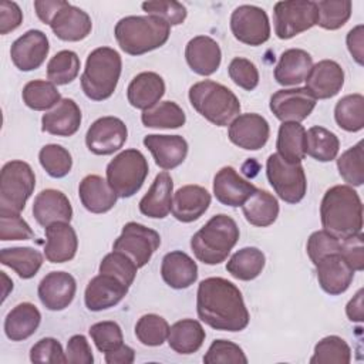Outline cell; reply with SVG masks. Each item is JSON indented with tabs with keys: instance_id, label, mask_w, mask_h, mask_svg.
Listing matches in <instances>:
<instances>
[{
	"instance_id": "1",
	"label": "cell",
	"mask_w": 364,
	"mask_h": 364,
	"mask_svg": "<svg viewBox=\"0 0 364 364\" xmlns=\"http://www.w3.org/2000/svg\"><path fill=\"white\" fill-rule=\"evenodd\" d=\"M196 311L202 323L220 331H242L250 321L240 290L223 277H208L199 283Z\"/></svg>"
},
{
	"instance_id": "2",
	"label": "cell",
	"mask_w": 364,
	"mask_h": 364,
	"mask_svg": "<svg viewBox=\"0 0 364 364\" xmlns=\"http://www.w3.org/2000/svg\"><path fill=\"white\" fill-rule=\"evenodd\" d=\"M321 226L343 240L363 229V202L350 185H334L326 191L320 203Z\"/></svg>"
},
{
	"instance_id": "3",
	"label": "cell",
	"mask_w": 364,
	"mask_h": 364,
	"mask_svg": "<svg viewBox=\"0 0 364 364\" xmlns=\"http://www.w3.org/2000/svg\"><path fill=\"white\" fill-rule=\"evenodd\" d=\"M114 36L124 53L142 55L168 41L171 26L156 16H127L115 24Z\"/></svg>"
},
{
	"instance_id": "4",
	"label": "cell",
	"mask_w": 364,
	"mask_h": 364,
	"mask_svg": "<svg viewBox=\"0 0 364 364\" xmlns=\"http://www.w3.org/2000/svg\"><path fill=\"white\" fill-rule=\"evenodd\" d=\"M239 235L240 232L235 219L219 213L212 216L191 237V249L199 262L219 264L228 259L239 240Z\"/></svg>"
},
{
	"instance_id": "5",
	"label": "cell",
	"mask_w": 364,
	"mask_h": 364,
	"mask_svg": "<svg viewBox=\"0 0 364 364\" xmlns=\"http://www.w3.org/2000/svg\"><path fill=\"white\" fill-rule=\"evenodd\" d=\"M122 60L117 50L98 47L92 50L85 61V68L80 77L81 88L87 98L104 101L109 98L121 77Z\"/></svg>"
},
{
	"instance_id": "6",
	"label": "cell",
	"mask_w": 364,
	"mask_h": 364,
	"mask_svg": "<svg viewBox=\"0 0 364 364\" xmlns=\"http://www.w3.org/2000/svg\"><path fill=\"white\" fill-rule=\"evenodd\" d=\"M188 97L193 109L218 127L229 125L240 114V102L235 92L212 80L195 82Z\"/></svg>"
},
{
	"instance_id": "7",
	"label": "cell",
	"mask_w": 364,
	"mask_h": 364,
	"mask_svg": "<svg viewBox=\"0 0 364 364\" xmlns=\"http://www.w3.org/2000/svg\"><path fill=\"white\" fill-rule=\"evenodd\" d=\"M149 172L145 155L134 148L121 151L107 165V182L118 198L134 196L144 185Z\"/></svg>"
},
{
	"instance_id": "8",
	"label": "cell",
	"mask_w": 364,
	"mask_h": 364,
	"mask_svg": "<svg viewBox=\"0 0 364 364\" xmlns=\"http://www.w3.org/2000/svg\"><path fill=\"white\" fill-rule=\"evenodd\" d=\"M36 188V175L24 161H9L0 172V213H20Z\"/></svg>"
},
{
	"instance_id": "9",
	"label": "cell",
	"mask_w": 364,
	"mask_h": 364,
	"mask_svg": "<svg viewBox=\"0 0 364 364\" xmlns=\"http://www.w3.org/2000/svg\"><path fill=\"white\" fill-rule=\"evenodd\" d=\"M318 10L311 0L277 1L273 7L274 34L280 40H289L294 36L317 26Z\"/></svg>"
},
{
	"instance_id": "10",
	"label": "cell",
	"mask_w": 364,
	"mask_h": 364,
	"mask_svg": "<svg viewBox=\"0 0 364 364\" xmlns=\"http://www.w3.org/2000/svg\"><path fill=\"white\" fill-rule=\"evenodd\" d=\"M266 175L282 200L291 205L303 200L307 192V179L301 164H289L277 154H272L266 161Z\"/></svg>"
},
{
	"instance_id": "11",
	"label": "cell",
	"mask_w": 364,
	"mask_h": 364,
	"mask_svg": "<svg viewBox=\"0 0 364 364\" xmlns=\"http://www.w3.org/2000/svg\"><path fill=\"white\" fill-rule=\"evenodd\" d=\"M161 246V236L156 230L136 222L124 225L121 235L115 239L112 250L129 256L136 267H144Z\"/></svg>"
},
{
	"instance_id": "12",
	"label": "cell",
	"mask_w": 364,
	"mask_h": 364,
	"mask_svg": "<svg viewBox=\"0 0 364 364\" xmlns=\"http://www.w3.org/2000/svg\"><path fill=\"white\" fill-rule=\"evenodd\" d=\"M230 30L236 40L247 46H262L270 38L267 13L252 4H242L232 11Z\"/></svg>"
},
{
	"instance_id": "13",
	"label": "cell",
	"mask_w": 364,
	"mask_h": 364,
	"mask_svg": "<svg viewBox=\"0 0 364 364\" xmlns=\"http://www.w3.org/2000/svg\"><path fill=\"white\" fill-rule=\"evenodd\" d=\"M128 138V129L122 119L117 117H101L95 119L87 134L85 144L94 155H112L119 151Z\"/></svg>"
},
{
	"instance_id": "14",
	"label": "cell",
	"mask_w": 364,
	"mask_h": 364,
	"mask_svg": "<svg viewBox=\"0 0 364 364\" xmlns=\"http://www.w3.org/2000/svg\"><path fill=\"white\" fill-rule=\"evenodd\" d=\"M316 98L306 87L279 90L270 97L269 108L282 122H301L316 107Z\"/></svg>"
},
{
	"instance_id": "15",
	"label": "cell",
	"mask_w": 364,
	"mask_h": 364,
	"mask_svg": "<svg viewBox=\"0 0 364 364\" xmlns=\"http://www.w3.org/2000/svg\"><path fill=\"white\" fill-rule=\"evenodd\" d=\"M270 127L264 117L256 112L239 114L228 129L229 141L247 151H257L263 148L269 139Z\"/></svg>"
},
{
	"instance_id": "16",
	"label": "cell",
	"mask_w": 364,
	"mask_h": 364,
	"mask_svg": "<svg viewBox=\"0 0 364 364\" xmlns=\"http://www.w3.org/2000/svg\"><path fill=\"white\" fill-rule=\"evenodd\" d=\"M50 44L41 30H28L16 38L10 47V57L20 71H33L43 65L48 55Z\"/></svg>"
},
{
	"instance_id": "17",
	"label": "cell",
	"mask_w": 364,
	"mask_h": 364,
	"mask_svg": "<svg viewBox=\"0 0 364 364\" xmlns=\"http://www.w3.org/2000/svg\"><path fill=\"white\" fill-rule=\"evenodd\" d=\"M128 289L129 287L115 276L100 273L94 276L85 287V307L90 311H102L111 309L127 296Z\"/></svg>"
},
{
	"instance_id": "18",
	"label": "cell",
	"mask_w": 364,
	"mask_h": 364,
	"mask_svg": "<svg viewBox=\"0 0 364 364\" xmlns=\"http://www.w3.org/2000/svg\"><path fill=\"white\" fill-rule=\"evenodd\" d=\"M77 291L75 279L67 272H50L38 283L37 294L43 306L51 311L67 309Z\"/></svg>"
},
{
	"instance_id": "19",
	"label": "cell",
	"mask_w": 364,
	"mask_h": 364,
	"mask_svg": "<svg viewBox=\"0 0 364 364\" xmlns=\"http://www.w3.org/2000/svg\"><path fill=\"white\" fill-rule=\"evenodd\" d=\"M257 188L243 179L233 166L220 168L213 178V195L222 205L237 208L242 206Z\"/></svg>"
},
{
	"instance_id": "20",
	"label": "cell",
	"mask_w": 364,
	"mask_h": 364,
	"mask_svg": "<svg viewBox=\"0 0 364 364\" xmlns=\"http://www.w3.org/2000/svg\"><path fill=\"white\" fill-rule=\"evenodd\" d=\"M344 85V70L334 60H321L313 64L306 88L316 100H327L337 95Z\"/></svg>"
},
{
	"instance_id": "21",
	"label": "cell",
	"mask_w": 364,
	"mask_h": 364,
	"mask_svg": "<svg viewBox=\"0 0 364 364\" xmlns=\"http://www.w3.org/2000/svg\"><path fill=\"white\" fill-rule=\"evenodd\" d=\"M314 266L320 287L330 296L344 293L354 279V270L347 264L340 253L327 255Z\"/></svg>"
},
{
	"instance_id": "22",
	"label": "cell",
	"mask_w": 364,
	"mask_h": 364,
	"mask_svg": "<svg viewBox=\"0 0 364 364\" xmlns=\"http://www.w3.org/2000/svg\"><path fill=\"white\" fill-rule=\"evenodd\" d=\"M57 38L63 41H81L92 30L91 17L68 1L54 14L48 24Z\"/></svg>"
},
{
	"instance_id": "23",
	"label": "cell",
	"mask_w": 364,
	"mask_h": 364,
	"mask_svg": "<svg viewBox=\"0 0 364 364\" xmlns=\"http://www.w3.org/2000/svg\"><path fill=\"white\" fill-rule=\"evenodd\" d=\"M144 145L152 154L155 164L164 171L179 166L188 155V142L181 135L149 134L144 138Z\"/></svg>"
},
{
	"instance_id": "24",
	"label": "cell",
	"mask_w": 364,
	"mask_h": 364,
	"mask_svg": "<svg viewBox=\"0 0 364 364\" xmlns=\"http://www.w3.org/2000/svg\"><path fill=\"white\" fill-rule=\"evenodd\" d=\"M210 193L200 185L181 186L172 198V215L182 223L198 220L209 208Z\"/></svg>"
},
{
	"instance_id": "25",
	"label": "cell",
	"mask_w": 364,
	"mask_h": 364,
	"mask_svg": "<svg viewBox=\"0 0 364 364\" xmlns=\"http://www.w3.org/2000/svg\"><path fill=\"white\" fill-rule=\"evenodd\" d=\"M44 256L50 263H65L74 259L78 249V239L70 222H55L44 228Z\"/></svg>"
},
{
	"instance_id": "26",
	"label": "cell",
	"mask_w": 364,
	"mask_h": 364,
	"mask_svg": "<svg viewBox=\"0 0 364 364\" xmlns=\"http://www.w3.org/2000/svg\"><path fill=\"white\" fill-rule=\"evenodd\" d=\"M185 58L193 73L208 77L218 71L222 61V51L212 37L196 36L188 41Z\"/></svg>"
},
{
	"instance_id": "27",
	"label": "cell",
	"mask_w": 364,
	"mask_h": 364,
	"mask_svg": "<svg viewBox=\"0 0 364 364\" xmlns=\"http://www.w3.org/2000/svg\"><path fill=\"white\" fill-rule=\"evenodd\" d=\"M33 216L43 228L55 222H70L73 219V208L61 191L44 189L34 198Z\"/></svg>"
},
{
	"instance_id": "28",
	"label": "cell",
	"mask_w": 364,
	"mask_h": 364,
	"mask_svg": "<svg viewBox=\"0 0 364 364\" xmlns=\"http://www.w3.org/2000/svg\"><path fill=\"white\" fill-rule=\"evenodd\" d=\"M81 109L73 98L61 101L41 117V129L57 136H71L81 125Z\"/></svg>"
},
{
	"instance_id": "29",
	"label": "cell",
	"mask_w": 364,
	"mask_h": 364,
	"mask_svg": "<svg viewBox=\"0 0 364 364\" xmlns=\"http://www.w3.org/2000/svg\"><path fill=\"white\" fill-rule=\"evenodd\" d=\"M165 94L164 78L154 71L136 74L127 88L128 102L136 109H149L159 102Z\"/></svg>"
},
{
	"instance_id": "30",
	"label": "cell",
	"mask_w": 364,
	"mask_h": 364,
	"mask_svg": "<svg viewBox=\"0 0 364 364\" xmlns=\"http://www.w3.org/2000/svg\"><path fill=\"white\" fill-rule=\"evenodd\" d=\"M161 276L172 289H188L198 279V264L188 253L182 250H172L162 259Z\"/></svg>"
},
{
	"instance_id": "31",
	"label": "cell",
	"mask_w": 364,
	"mask_h": 364,
	"mask_svg": "<svg viewBox=\"0 0 364 364\" xmlns=\"http://www.w3.org/2000/svg\"><path fill=\"white\" fill-rule=\"evenodd\" d=\"M173 182L171 175L164 171L159 172L148 192L139 200V212L152 219H164L172 209Z\"/></svg>"
},
{
	"instance_id": "32",
	"label": "cell",
	"mask_w": 364,
	"mask_h": 364,
	"mask_svg": "<svg viewBox=\"0 0 364 364\" xmlns=\"http://www.w3.org/2000/svg\"><path fill=\"white\" fill-rule=\"evenodd\" d=\"M78 196L82 206L91 213H105L117 203V193L107 179L100 175H87L78 185Z\"/></svg>"
},
{
	"instance_id": "33",
	"label": "cell",
	"mask_w": 364,
	"mask_h": 364,
	"mask_svg": "<svg viewBox=\"0 0 364 364\" xmlns=\"http://www.w3.org/2000/svg\"><path fill=\"white\" fill-rule=\"evenodd\" d=\"M313 67L311 55L303 48H289L282 53L274 68V80L280 85H299L306 81Z\"/></svg>"
},
{
	"instance_id": "34",
	"label": "cell",
	"mask_w": 364,
	"mask_h": 364,
	"mask_svg": "<svg viewBox=\"0 0 364 364\" xmlns=\"http://www.w3.org/2000/svg\"><path fill=\"white\" fill-rule=\"evenodd\" d=\"M41 323L40 310L28 301L13 307L4 318V333L11 341H23L31 337Z\"/></svg>"
},
{
	"instance_id": "35",
	"label": "cell",
	"mask_w": 364,
	"mask_h": 364,
	"mask_svg": "<svg viewBox=\"0 0 364 364\" xmlns=\"http://www.w3.org/2000/svg\"><path fill=\"white\" fill-rule=\"evenodd\" d=\"M276 148V154L286 162L301 164L307 155V131L300 122H282Z\"/></svg>"
},
{
	"instance_id": "36",
	"label": "cell",
	"mask_w": 364,
	"mask_h": 364,
	"mask_svg": "<svg viewBox=\"0 0 364 364\" xmlns=\"http://www.w3.org/2000/svg\"><path fill=\"white\" fill-rule=\"evenodd\" d=\"M205 337L206 333L198 320L183 318L169 327L168 344L175 353L188 355L202 347Z\"/></svg>"
},
{
	"instance_id": "37",
	"label": "cell",
	"mask_w": 364,
	"mask_h": 364,
	"mask_svg": "<svg viewBox=\"0 0 364 364\" xmlns=\"http://www.w3.org/2000/svg\"><path fill=\"white\" fill-rule=\"evenodd\" d=\"M245 219L257 228H267L274 223L279 216L277 199L264 189H257L243 205Z\"/></svg>"
},
{
	"instance_id": "38",
	"label": "cell",
	"mask_w": 364,
	"mask_h": 364,
	"mask_svg": "<svg viewBox=\"0 0 364 364\" xmlns=\"http://www.w3.org/2000/svg\"><path fill=\"white\" fill-rule=\"evenodd\" d=\"M43 259L37 249L28 246L4 247L0 252L1 264L13 269L21 279L34 277L43 264Z\"/></svg>"
},
{
	"instance_id": "39",
	"label": "cell",
	"mask_w": 364,
	"mask_h": 364,
	"mask_svg": "<svg viewBox=\"0 0 364 364\" xmlns=\"http://www.w3.org/2000/svg\"><path fill=\"white\" fill-rule=\"evenodd\" d=\"M266 257L264 253L253 246L243 247L235 252L226 263V270L232 277L243 282L256 279L264 269Z\"/></svg>"
},
{
	"instance_id": "40",
	"label": "cell",
	"mask_w": 364,
	"mask_h": 364,
	"mask_svg": "<svg viewBox=\"0 0 364 364\" xmlns=\"http://www.w3.org/2000/svg\"><path fill=\"white\" fill-rule=\"evenodd\" d=\"M141 121L148 128L175 129L186 122L183 109L173 101H161L149 109L142 111Z\"/></svg>"
},
{
	"instance_id": "41",
	"label": "cell",
	"mask_w": 364,
	"mask_h": 364,
	"mask_svg": "<svg viewBox=\"0 0 364 364\" xmlns=\"http://www.w3.org/2000/svg\"><path fill=\"white\" fill-rule=\"evenodd\" d=\"M337 125L347 132H358L364 128V97L363 94H348L337 101L334 107Z\"/></svg>"
},
{
	"instance_id": "42",
	"label": "cell",
	"mask_w": 364,
	"mask_h": 364,
	"mask_svg": "<svg viewBox=\"0 0 364 364\" xmlns=\"http://www.w3.org/2000/svg\"><path fill=\"white\" fill-rule=\"evenodd\" d=\"M23 102L34 111H46L54 108L60 101L61 95L55 84L46 80L28 81L21 91Z\"/></svg>"
},
{
	"instance_id": "43",
	"label": "cell",
	"mask_w": 364,
	"mask_h": 364,
	"mask_svg": "<svg viewBox=\"0 0 364 364\" xmlns=\"http://www.w3.org/2000/svg\"><path fill=\"white\" fill-rule=\"evenodd\" d=\"M338 149V136L330 129L314 125L307 131V155L316 161L330 162L337 158Z\"/></svg>"
},
{
	"instance_id": "44",
	"label": "cell",
	"mask_w": 364,
	"mask_h": 364,
	"mask_svg": "<svg viewBox=\"0 0 364 364\" xmlns=\"http://www.w3.org/2000/svg\"><path fill=\"white\" fill-rule=\"evenodd\" d=\"M80 67L81 61L77 53L61 50L50 58L47 64V78L55 85L70 84L77 78Z\"/></svg>"
},
{
	"instance_id": "45",
	"label": "cell",
	"mask_w": 364,
	"mask_h": 364,
	"mask_svg": "<svg viewBox=\"0 0 364 364\" xmlns=\"http://www.w3.org/2000/svg\"><path fill=\"white\" fill-rule=\"evenodd\" d=\"M351 361V348L344 338L327 336L314 346L310 364H348Z\"/></svg>"
},
{
	"instance_id": "46",
	"label": "cell",
	"mask_w": 364,
	"mask_h": 364,
	"mask_svg": "<svg viewBox=\"0 0 364 364\" xmlns=\"http://www.w3.org/2000/svg\"><path fill=\"white\" fill-rule=\"evenodd\" d=\"M169 324L158 314L148 313L139 317L135 324V336L138 341L148 347L162 346L168 340Z\"/></svg>"
},
{
	"instance_id": "47",
	"label": "cell",
	"mask_w": 364,
	"mask_h": 364,
	"mask_svg": "<svg viewBox=\"0 0 364 364\" xmlns=\"http://www.w3.org/2000/svg\"><path fill=\"white\" fill-rule=\"evenodd\" d=\"M38 161L43 169L55 179L64 178L73 168V156L63 145L47 144L38 152Z\"/></svg>"
},
{
	"instance_id": "48",
	"label": "cell",
	"mask_w": 364,
	"mask_h": 364,
	"mask_svg": "<svg viewBox=\"0 0 364 364\" xmlns=\"http://www.w3.org/2000/svg\"><path fill=\"white\" fill-rule=\"evenodd\" d=\"M340 176L351 186H361L364 183V149L363 141L344 151L337 159Z\"/></svg>"
},
{
	"instance_id": "49",
	"label": "cell",
	"mask_w": 364,
	"mask_h": 364,
	"mask_svg": "<svg viewBox=\"0 0 364 364\" xmlns=\"http://www.w3.org/2000/svg\"><path fill=\"white\" fill-rule=\"evenodd\" d=\"M318 10V21L324 30H338L351 17L353 3L350 0H320L316 1Z\"/></svg>"
},
{
	"instance_id": "50",
	"label": "cell",
	"mask_w": 364,
	"mask_h": 364,
	"mask_svg": "<svg viewBox=\"0 0 364 364\" xmlns=\"http://www.w3.org/2000/svg\"><path fill=\"white\" fill-rule=\"evenodd\" d=\"M98 270H100V273H107V274L115 276L125 286L129 287L135 280L138 267L129 256H127L122 252L112 250L111 253H108L102 257Z\"/></svg>"
},
{
	"instance_id": "51",
	"label": "cell",
	"mask_w": 364,
	"mask_h": 364,
	"mask_svg": "<svg viewBox=\"0 0 364 364\" xmlns=\"http://www.w3.org/2000/svg\"><path fill=\"white\" fill-rule=\"evenodd\" d=\"M95 347L101 353H111L124 344L122 330L115 321H98L88 330Z\"/></svg>"
},
{
	"instance_id": "52",
	"label": "cell",
	"mask_w": 364,
	"mask_h": 364,
	"mask_svg": "<svg viewBox=\"0 0 364 364\" xmlns=\"http://www.w3.org/2000/svg\"><path fill=\"white\" fill-rule=\"evenodd\" d=\"M203 363L206 364H246L247 357L245 355L240 346L229 340H213L209 346L206 354L203 355Z\"/></svg>"
},
{
	"instance_id": "53",
	"label": "cell",
	"mask_w": 364,
	"mask_h": 364,
	"mask_svg": "<svg viewBox=\"0 0 364 364\" xmlns=\"http://www.w3.org/2000/svg\"><path fill=\"white\" fill-rule=\"evenodd\" d=\"M148 16H156L165 20L169 26H179L185 21L188 11L186 7L175 0H152L141 4Z\"/></svg>"
},
{
	"instance_id": "54",
	"label": "cell",
	"mask_w": 364,
	"mask_h": 364,
	"mask_svg": "<svg viewBox=\"0 0 364 364\" xmlns=\"http://www.w3.org/2000/svg\"><path fill=\"white\" fill-rule=\"evenodd\" d=\"M230 80L246 91H253L259 84V70L253 61L245 57H235L228 67Z\"/></svg>"
},
{
	"instance_id": "55",
	"label": "cell",
	"mask_w": 364,
	"mask_h": 364,
	"mask_svg": "<svg viewBox=\"0 0 364 364\" xmlns=\"http://www.w3.org/2000/svg\"><path fill=\"white\" fill-rule=\"evenodd\" d=\"M34 232L20 213H0V240H30Z\"/></svg>"
},
{
	"instance_id": "56",
	"label": "cell",
	"mask_w": 364,
	"mask_h": 364,
	"mask_svg": "<svg viewBox=\"0 0 364 364\" xmlns=\"http://www.w3.org/2000/svg\"><path fill=\"white\" fill-rule=\"evenodd\" d=\"M306 250L313 264H316L321 257L340 252V239L334 237L324 229L316 230L307 239Z\"/></svg>"
},
{
	"instance_id": "57",
	"label": "cell",
	"mask_w": 364,
	"mask_h": 364,
	"mask_svg": "<svg viewBox=\"0 0 364 364\" xmlns=\"http://www.w3.org/2000/svg\"><path fill=\"white\" fill-rule=\"evenodd\" d=\"M30 360L33 363H67V355L61 343L57 338L46 337L38 340L30 350Z\"/></svg>"
},
{
	"instance_id": "58",
	"label": "cell",
	"mask_w": 364,
	"mask_h": 364,
	"mask_svg": "<svg viewBox=\"0 0 364 364\" xmlns=\"http://www.w3.org/2000/svg\"><path fill=\"white\" fill-rule=\"evenodd\" d=\"M338 253L354 272H361L364 269V235L360 232L340 240Z\"/></svg>"
},
{
	"instance_id": "59",
	"label": "cell",
	"mask_w": 364,
	"mask_h": 364,
	"mask_svg": "<svg viewBox=\"0 0 364 364\" xmlns=\"http://www.w3.org/2000/svg\"><path fill=\"white\" fill-rule=\"evenodd\" d=\"M67 363L70 364H92L94 355L85 336L74 334L67 343Z\"/></svg>"
},
{
	"instance_id": "60",
	"label": "cell",
	"mask_w": 364,
	"mask_h": 364,
	"mask_svg": "<svg viewBox=\"0 0 364 364\" xmlns=\"http://www.w3.org/2000/svg\"><path fill=\"white\" fill-rule=\"evenodd\" d=\"M23 23V11L14 1L0 3V34H7L14 31Z\"/></svg>"
},
{
	"instance_id": "61",
	"label": "cell",
	"mask_w": 364,
	"mask_h": 364,
	"mask_svg": "<svg viewBox=\"0 0 364 364\" xmlns=\"http://www.w3.org/2000/svg\"><path fill=\"white\" fill-rule=\"evenodd\" d=\"M347 48L358 65L364 64V26L358 24L353 27L346 37Z\"/></svg>"
},
{
	"instance_id": "62",
	"label": "cell",
	"mask_w": 364,
	"mask_h": 364,
	"mask_svg": "<svg viewBox=\"0 0 364 364\" xmlns=\"http://www.w3.org/2000/svg\"><path fill=\"white\" fill-rule=\"evenodd\" d=\"M64 0H36L34 1V10L37 17L44 23L50 24L54 14L64 6Z\"/></svg>"
},
{
	"instance_id": "63",
	"label": "cell",
	"mask_w": 364,
	"mask_h": 364,
	"mask_svg": "<svg viewBox=\"0 0 364 364\" xmlns=\"http://www.w3.org/2000/svg\"><path fill=\"white\" fill-rule=\"evenodd\" d=\"M363 299H364V290L358 289L357 293L353 296V299L347 303L346 306V314L348 317L350 321L354 323H361L364 320V304H363Z\"/></svg>"
},
{
	"instance_id": "64",
	"label": "cell",
	"mask_w": 364,
	"mask_h": 364,
	"mask_svg": "<svg viewBox=\"0 0 364 364\" xmlns=\"http://www.w3.org/2000/svg\"><path fill=\"white\" fill-rule=\"evenodd\" d=\"M104 360L107 364H131L135 360V351L132 347L122 344L119 348L105 353Z\"/></svg>"
}]
</instances>
